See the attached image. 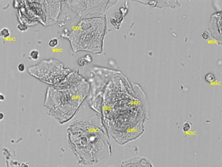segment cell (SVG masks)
<instances>
[{
  "label": "cell",
  "mask_w": 222,
  "mask_h": 167,
  "mask_svg": "<svg viewBox=\"0 0 222 167\" xmlns=\"http://www.w3.org/2000/svg\"><path fill=\"white\" fill-rule=\"evenodd\" d=\"M40 52L37 50H32L29 53V57L30 59L33 61H37L39 58Z\"/></svg>",
  "instance_id": "9c48e42d"
},
{
  "label": "cell",
  "mask_w": 222,
  "mask_h": 167,
  "mask_svg": "<svg viewBox=\"0 0 222 167\" xmlns=\"http://www.w3.org/2000/svg\"><path fill=\"white\" fill-rule=\"evenodd\" d=\"M78 64L79 66L81 68H83L85 67V66L88 64V62H87V60H86V59H85V58L84 57L80 58V59L78 60Z\"/></svg>",
  "instance_id": "5bb4252c"
},
{
  "label": "cell",
  "mask_w": 222,
  "mask_h": 167,
  "mask_svg": "<svg viewBox=\"0 0 222 167\" xmlns=\"http://www.w3.org/2000/svg\"><path fill=\"white\" fill-rule=\"evenodd\" d=\"M45 18V26H50L58 22L61 2L59 1H40Z\"/></svg>",
  "instance_id": "52a82bcc"
},
{
  "label": "cell",
  "mask_w": 222,
  "mask_h": 167,
  "mask_svg": "<svg viewBox=\"0 0 222 167\" xmlns=\"http://www.w3.org/2000/svg\"><path fill=\"white\" fill-rule=\"evenodd\" d=\"M192 123L189 120H187L184 122L182 125V130L185 132H189L192 127Z\"/></svg>",
  "instance_id": "30bf717a"
},
{
  "label": "cell",
  "mask_w": 222,
  "mask_h": 167,
  "mask_svg": "<svg viewBox=\"0 0 222 167\" xmlns=\"http://www.w3.org/2000/svg\"><path fill=\"white\" fill-rule=\"evenodd\" d=\"M107 25L106 15L84 19L81 20L71 31H63L60 35L69 40L73 51H85L95 55L101 54Z\"/></svg>",
  "instance_id": "277c9868"
},
{
  "label": "cell",
  "mask_w": 222,
  "mask_h": 167,
  "mask_svg": "<svg viewBox=\"0 0 222 167\" xmlns=\"http://www.w3.org/2000/svg\"><path fill=\"white\" fill-rule=\"evenodd\" d=\"M128 90L119 91L102 104L100 115L110 137L124 145L140 137L149 119V108L138 102Z\"/></svg>",
  "instance_id": "6da1fadb"
},
{
  "label": "cell",
  "mask_w": 222,
  "mask_h": 167,
  "mask_svg": "<svg viewBox=\"0 0 222 167\" xmlns=\"http://www.w3.org/2000/svg\"><path fill=\"white\" fill-rule=\"evenodd\" d=\"M67 133L69 147L80 165L97 164L112 155L110 136L98 114L72 121Z\"/></svg>",
  "instance_id": "7a4b0ae2"
},
{
  "label": "cell",
  "mask_w": 222,
  "mask_h": 167,
  "mask_svg": "<svg viewBox=\"0 0 222 167\" xmlns=\"http://www.w3.org/2000/svg\"><path fill=\"white\" fill-rule=\"evenodd\" d=\"M17 27L18 29L21 32H24V31H26L28 29V27L26 25H25V24H19L18 25Z\"/></svg>",
  "instance_id": "9a60e30c"
},
{
  "label": "cell",
  "mask_w": 222,
  "mask_h": 167,
  "mask_svg": "<svg viewBox=\"0 0 222 167\" xmlns=\"http://www.w3.org/2000/svg\"><path fill=\"white\" fill-rule=\"evenodd\" d=\"M26 67H25V64L24 63H20L18 64V70L20 72H23L25 71Z\"/></svg>",
  "instance_id": "2e32d148"
},
{
  "label": "cell",
  "mask_w": 222,
  "mask_h": 167,
  "mask_svg": "<svg viewBox=\"0 0 222 167\" xmlns=\"http://www.w3.org/2000/svg\"><path fill=\"white\" fill-rule=\"evenodd\" d=\"M114 167V166H109V167Z\"/></svg>",
  "instance_id": "44dd1931"
},
{
  "label": "cell",
  "mask_w": 222,
  "mask_h": 167,
  "mask_svg": "<svg viewBox=\"0 0 222 167\" xmlns=\"http://www.w3.org/2000/svg\"><path fill=\"white\" fill-rule=\"evenodd\" d=\"M122 14L119 11H117L115 15V19L119 26V24H121V22L123 21V17H122Z\"/></svg>",
  "instance_id": "7c38bea8"
},
{
  "label": "cell",
  "mask_w": 222,
  "mask_h": 167,
  "mask_svg": "<svg viewBox=\"0 0 222 167\" xmlns=\"http://www.w3.org/2000/svg\"><path fill=\"white\" fill-rule=\"evenodd\" d=\"M4 98H5V97H4V96H3V95H2V94L0 93V100H4Z\"/></svg>",
  "instance_id": "ffe728a7"
},
{
  "label": "cell",
  "mask_w": 222,
  "mask_h": 167,
  "mask_svg": "<svg viewBox=\"0 0 222 167\" xmlns=\"http://www.w3.org/2000/svg\"><path fill=\"white\" fill-rule=\"evenodd\" d=\"M86 60H87L88 63H91L92 62V58L90 55L89 54L86 55L84 56Z\"/></svg>",
  "instance_id": "ac0fdd59"
},
{
  "label": "cell",
  "mask_w": 222,
  "mask_h": 167,
  "mask_svg": "<svg viewBox=\"0 0 222 167\" xmlns=\"http://www.w3.org/2000/svg\"><path fill=\"white\" fill-rule=\"evenodd\" d=\"M115 1H63V14L67 22L80 18H92L105 15L107 10L116 5Z\"/></svg>",
  "instance_id": "5b68a950"
},
{
  "label": "cell",
  "mask_w": 222,
  "mask_h": 167,
  "mask_svg": "<svg viewBox=\"0 0 222 167\" xmlns=\"http://www.w3.org/2000/svg\"><path fill=\"white\" fill-rule=\"evenodd\" d=\"M59 44V40L57 38H53L49 41L48 45L51 48H54L57 46Z\"/></svg>",
  "instance_id": "8fae6325"
},
{
  "label": "cell",
  "mask_w": 222,
  "mask_h": 167,
  "mask_svg": "<svg viewBox=\"0 0 222 167\" xmlns=\"http://www.w3.org/2000/svg\"><path fill=\"white\" fill-rule=\"evenodd\" d=\"M205 79L207 82L211 83L214 81L215 78L214 75L212 73H208L205 76Z\"/></svg>",
  "instance_id": "4fadbf2b"
},
{
  "label": "cell",
  "mask_w": 222,
  "mask_h": 167,
  "mask_svg": "<svg viewBox=\"0 0 222 167\" xmlns=\"http://www.w3.org/2000/svg\"><path fill=\"white\" fill-rule=\"evenodd\" d=\"M72 70L64 67L58 59H43L38 64L29 67L28 71L42 82L54 86L63 81Z\"/></svg>",
  "instance_id": "8992f818"
},
{
  "label": "cell",
  "mask_w": 222,
  "mask_h": 167,
  "mask_svg": "<svg viewBox=\"0 0 222 167\" xmlns=\"http://www.w3.org/2000/svg\"><path fill=\"white\" fill-rule=\"evenodd\" d=\"M10 36V30L7 27H3L0 30V37L3 39H7Z\"/></svg>",
  "instance_id": "ba28073f"
},
{
  "label": "cell",
  "mask_w": 222,
  "mask_h": 167,
  "mask_svg": "<svg viewBox=\"0 0 222 167\" xmlns=\"http://www.w3.org/2000/svg\"><path fill=\"white\" fill-rule=\"evenodd\" d=\"M110 23H111V25H112V26H113V27L115 28V29H119V26L118 25V24H117L116 21H115V19L114 18H111L110 19Z\"/></svg>",
  "instance_id": "e0dca14e"
},
{
  "label": "cell",
  "mask_w": 222,
  "mask_h": 167,
  "mask_svg": "<svg viewBox=\"0 0 222 167\" xmlns=\"http://www.w3.org/2000/svg\"><path fill=\"white\" fill-rule=\"evenodd\" d=\"M89 90V81L78 69L72 70L59 84L47 88L44 107L48 116L60 125L69 122L78 112Z\"/></svg>",
  "instance_id": "3957f363"
},
{
  "label": "cell",
  "mask_w": 222,
  "mask_h": 167,
  "mask_svg": "<svg viewBox=\"0 0 222 167\" xmlns=\"http://www.w3.org/2000/svg\"><path fill=\"white\" fill-rule=\"evenodd\" d=\"M203 38H204L205 39H207L210 37V35H209V33L207 31H205L203 32L202 34Z\"/></svg>",
  "instance_id": "d6986e66"
}]
</instances>
